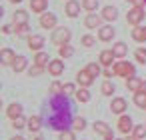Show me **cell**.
Returning <instances> with one entry per match:
<instances>
[{"mask_svg":"<svg viewBox=\"0 0 146 140\" xmlns=\"http://www.w3.org/2000/svg\"><path fill=\"white\" fill-rule=\"evenodd\" d=\"M26 128L30 130V134H38V130L42 128V118L40 116H30L26 122Z\"/></svg>","mask_w":146,"mask_h":140,"instance_id":"cell-18","label":"cell"},{"mask_svg":"<svg viewBox=\"0 0 146 140\" xmlns=\"http://www.w3.org/2000/svg\"><path fill=\"white\" fill-rule=\"evenodd\" d=\"M144 90H146V80H144Z\"/></svg>","mask_w":146,"mask_h":140,"instance_id":"cell-50","label":"cell"},{"mask_svg":"<svg viewBox=\"0 0 146 140\" xmlns=\"http://www.w3.org/2000/svg\"><path fill=\"white\" fill-rule=\"evenodd\" d=\"M84 128H86V118H82V116L74 118V122H72V130H84Z\"/></svg>","mask_w":146,"mask_h":140,"instance_id":"cell-35","label":"cell"},{"mask_svg":"<svg viewBox=\"0 0 146 140\" xmlns=\"http://www.w3.org/2000/svg\"><path fill=\"white\" fill-rule=\"evenodd\" d=\"M46 6H48V0H30V8H32V12L42 14V12H46Z\"/></svg>","mask_w":146,"mask_h":140,"instance_id":"cell-21","label":"cell"},{"mask_svg":"<svg viewBox=\"0 0 146 140\" xmlns=\"http://www.w3.org/2000/svg\"><path fill=\"white\" fill-rule=\"evenodd\" d=\"M126 100L122 98V96H116V98H112V102H110V110H112V114H118V116H122L124 112H126Z\"/></svg>","mask_w":146,"mask_h":140,"instance_id":"cell-6","label":"cell"},{"mask_svg":"<svg viewBox=\"0 0 146 140\" xmlns=\"http://www.w3.org/2000/svg\"><path fill=\"white\" fill-rule=\"evenodd\" d=\"M96 44V40H94V36H90V34H84L82 36V46H86V48H90V46H94Z\"/></svg>","mask_w":146,"mask_h":140,"instance_id":"cell-40","label":"cell"},{"mask_svg":"<svg viewBox=\"0 0 146 140\" xmlns=\"http://www.w3.org/2000/svg\"><path fill=\"white\" fill-rule=\"evenodd\" d=\"M106 22H114L116 18H118V10L114 8V6H104L102 8V14H100Z\"/></svg>","mask_w":146,"mask_h":140,"instance_id":"cell-19","label":"cell"},{"mask_svg":"<svg viewBox=\"0 0 146 140\" xmlns=\"http://www.w3.org/2000/svg\"><path fill=\"white\" fill-rule=\"evenodd\" d=\"M12 30H14V26H8V24H4V26H2V34H10Z\"/></svg>","mask_w":146,"mask_h":140,"instance_id":"cell-45","label":"cell"},{"mask_svg":"<svg viewBox=\"0 0 146 140\" xmlns=\"http://www.w3.org/2000/svg\"><path fill=\"white\" fill-rule=\"evenodd\" d=\"M44 70H46V66L34 64V66H30V68H28V74H30V76H40V74L44 72Z\"/></svg>","mask_w":146,"mask_h":140,"instance_id":"cell-36","label":"cell"},{"mask_svg":"<svg viewBox=\"0 0 146 140\" xmlns=\"http://www.w3.org/2000/svg\"><path fill=\"white\" fill-rule=\"evenodd\" d=\"M80 8H82V4H80V2H76V0H68L66 6H64L66 16H70V18H76V16L80 14Z\"/></svg>","mask_w":146,"mask_h":140,"instance_id":"cell-10","label":"cell"},{"mask_svg":"<svg viewBox=\"0 0 146 140\" xmlns=\"http://www.w3.org/2000/svg\"><path fill=\"white\" fill-rule=\"evenodd\" d=\"M48 62H50V58H48V54H46V52L38 50V52L34 54V64H40V66H48Z\"/></svg>","mask_w":146,"mask_h":140,"instance_id":"cell-29","label":"cell"},{"mask_svg":"<svg viewBox=\"0 0 146 140\" xmlns=\"http://www.w3.org/2000/svg\"><path fill=\"white\" fill-rule=\"evenodd\" d=\"M100 90H102V94H104V96H112V94L116 92V86H114V82H112V80H104V82H102V86H100Z\"/></svg>","mask_w":146,"mask_h":140,"instance_id":"cell-27","label":"cell"},{"mask_svg":"<svg viewBox=\"0 0 146 140\" xmlns=\"http://www.w3.org/2000/svg\"><path fill=\"white\" fill-rule=\"evenodd\" d=\"M144 110H146V108H144Z\"/></svg>","mask_w":146,"mask_h":140,"instance_id":"cell-52","label":"cell"},{"mask_svg":"<svg viewBox=\"0 0 146 140\" xmlns=\"http://www.w3.org/2000/svg\"><path fill=\"white\" fill-rule=\"evenodd\" d=\"M124 140H136V138H134V136H128V138H124Z\"/></svg>","mask_w":146,"mask_h":140,"instance_id":"cell-49","label":"cell"},{"mask_svg":"<svg viewBox=\"0 0 146 140\" xmlns=\"http://www.w3.org/2000/svg\"><path fill=\"white\" fill-rule=\"evenodd\" d=\"M86 70H88V72H90V74H92L94 78H96V76H100V62H98V64L90 62V64L86 66Z\"/></svg>","mask_w":146,"mask_h":140,"instance_id":"cell-38","label":"cell"},{"mask_svg":"<svg viewBox=\"0 0 146 140\" xmlns=\"http://www.w3.org/2000/svg\"><path fill=\"white\" fill-rule=\"evenodd\" d=\"M72 104L66 94H52L50 100L44 106V120L52 130L64 132L72 128L74 114H72Z\"/></svg>","mask_w":146,"mask_h":140,"instance_id":"cell-1","label":"cell"},{"mask_svg":"<svg viewBox=\"0 0 146 140\" xmlns=\"http://www.w3.org/2000/svg\"><path fill=\"white\" fill-rule=\"evenodd\" d=\"M132 136H134L136 140H144V138H146V126H144V124H136L134 130H132Z\"/></svg>","mask_w":146,"mask_h":140,"instance_id":"cell-30","label":"cell"},{"mask_svg":"<svg viewBox=\"0 0 146 140\" xmlns=\"http://www.w3.org/2000/svg\"><path fill=\"white\" fill-rule=\"evenodd\" d=\"M142 20H144V8H142V6H134L132 10H128L126 22H128L130 26H140Z\"/></svg>","mask_w":146,"mask_h":140,"instance_id":"cell-3","label":"cell"},{"mask_svg":"<svg viewBox=\"0 0 146 140\" xmlns=\"http://www.w3.org/2000/svg\"><path fill=\"white\" fill-rule=\"evenodd\" d=\"M8 2H12V4H20L22 0H8Z\"/></svg>","mask_w":146,"mask_h":140,"instance_id":"cell-47","label":"cell"},{"mask_svg":"<svg viewBox=\"0 0 146 140\" xmlns=\"http://www.w3.org/2000/svg\"><path fill=\"white\" fill-rule=\"evenodd\" d=\"M134 104L138 108H146V90L144 88L138 90V92H134Z\"/></svg>","mask_w":146,"mask_h":140,"instance_id":"cell-25","label":"cell"},{"mask_svg":"<svg viewBox=\"0 0 146 140\" xmlns=\"http://www.w3.org/2000/svg\"><path fill=\"white\" fill-rule=\"evenodd\" d=\"M10 140H24L22 136H14V138H10Z\"/></svg>","mask_w":146,"mask_h":140,"instance_id":"cell-48","label":"cell"},{"mask_svg":"<svg viewBox=\"0 0 146 140\" xmlns=\"http://www.w3.org/2000/svg\"><path fill=\"white\" fill-rule=\"evenodd\" d=\"M32 140H44V138H42L40 134H34V136H32Z\"/></svg>","mask_w":146,"mask_h":140,"instance_id":"cell-46","label":"cell"},{"mask_svg":"<svg viewBox=\"0 0 146 140\" xmlns=\"http://www.w3.org/2000/svg\"><path fill=\"white\" fill-rule=\"evenodd\" d=\"M46 68H48V72H50L52 76H60V74L64 72V62H62L60 58H56V60H50Z\"/></svg>","mask_w":146,"mask_h":140,"instance_id":"cell-12","label":"cell"},{"mask_svg":"<svg viewBox=\"0 0 146 140\" xmlns=\"http://www.w3.org/2000/svg\"><path fill=\"white\" fill-rule=\"evenodd\" d=\"M14 32H16V36H20V38L28 36V32H30L28 22H26V24H14Z\"/></svg>","mask_w":146,"mask_h":140,"instance_id":"cell-31","label":"cell"},{"mask_svg":"<svg viewBox=\"0 0 146 140\" xmlns=\"http://www.w3.org/2000/svg\"><path fill=\"white\" fill-rule=\"evenodd\" d=\"M132 40L138 42V44L146 42V26H134V30H132Z\"/></svg>","mask_w":146,"mask_h":140,"instance_id":"cell-20","label":"cell"},{"mask_svg":"<svg viewBox=\"0 0 146 140\" xmlns=\"http://www.w3.org/2000/svg\"><path fill=\"white\" fill-rule=\"evenodd\" d=\"M26 122H28V118H24V116H18L16 120H12V128H16V130H22V128L26 126Z\"/></svg>","mask_w":146,"mask_h":140,"instance_id":"cell-37","label":"cell"},{"mask_svg":"<svg viewBox=\"0 0 146 140\" xmlns=\"http://www.w3.org/2000/svg\"><path fill=\"white\" fill-rule=\"evenodd\" d=\"M50 94H64V84L62 82H58V80H54L52 84H50Z\"/></svg>","mask_w":146,"mask_h":140,"instance_id":"cell-34","label":"cell"},{"mask_svg":"<svg viewBox=\"0 0 146 140\" xmlns=\"http://www.w3.org/2000/svg\"><path fill=\"white\" fill-rule=\"evenodd\" d=\"M64 94H66V96H72V94H76V86H74L72 82L64 84Z\"/></svg>","mask_w":146,"mask_h":140,"instance_id":"cell-42","label":"cell"},{"mask_svg":"<svg viewBox=\"0 0 146 140\" xmlns=\"http://www.w3.org/2000/svg\"><path fill=\"white\" fill-rule=\"evenodd\" d=\"M92 128H94V132H96V134H100V136H106L108 132H112V128H110L106 122H102V120L94 122V126H92Z\"/></svg>","mask_w":146,"mask_h":140,"instance_id":"cell-24","label":"cell"},{"mask_svg":"<svg viewBox=\"0 0 146 140\" xmlns=\"http://www.w3.org/2000/svg\"><path fill=\"white\" fill-rule=\"evenodd\" d=\"M112 50H114V56H116V58H120V60L128 54V46H126L124 42H116V44L112 46Z\"/></svg>","mask_w":146,"mask_h":140,"instance_id":"cell-23","label":"cell"},{"mask_svg":"<svg viewBox=\"0 0 146 140\" xmlns=\"http://www.w3.org/2000/svg\"><path fill=\"white\" fill-rule=\"evenodd\" d=\"M102 16H98V14H94V12H88V16L84 18V26L86 28H100L102 26Z\"/></svg>","mask_w":146,"mask_h":140,"instance_id":"cell-9","label":"cell"},{"mask_svg":"<svg viewBox=\"0 0 146 140\" xmlns=\"http://www.w3.org/2000/svg\"><path fill=\"white\" fill-rule=\"evenodd\" d=\"M12 22L14 24H26L28 22V12L26 10H16L14 16H12Z\"/></svg>","mask_w":146,"mask_h":140,"instance_id":"cell-26","label":"cell"},{"mask_svg":"<svg viewBox=\"0 0 146 140\" xmlns=\"http://www.w3.org/2000/svg\"><path fill=\"white\" fill-rule=\"evenodd\" d=\"M74 96H76V100H78V102H82V104L90 102V92H88V88H82V86H80V88L76 90V94H74Z\"/></svg>","mask_w":146,"mask_h":140,"instance_id":"cell-28","label":"cell"},{"mask_svg":"<svg viewBox=\"0 0 146 140\" xmlns=\"http://www.w3.org/2000/svg\"><path fill=\"white\" fill-rule=\"evenodd\" d=\"M42 46H44V36H40V34H30L28 36V48L30 50L38 52Z\"/></svg>","mask_w":146,"mask_h":140,"instance_id":"cell-11","label":"cell"},{"mask_svg":"<svg viewBox=\"0 0 146 140\" xmlns=\"http://www.w3.org/2000/svg\"><path fill=\"white\" fill-rule=\"evenodd\" d=\"M16 60V54L12 48H2V52H0V62H2L4 66H12V62Z\"/></svg>","mask_w":146,"mask_h":140,"instance_id":"cell-13","label":"cell"},{"mask_svg":"<svg viewBox=\"0 0 146 140\" xmlns=\"http://www.w3.org/2000/svg\"><path fill=\"white\" fill-rule=\"evenodd\" d=\"M134 56H136V60H138L140 64H146V48H136Z\"/></svg>","mask_w":146,"mask_h":140,"instance_id":"cell-39","label":"cell"},{"mask_svg":"<svg viewBox=\"0 0 146 140\" xmlns=\"http://www.w3.org/2000/svg\"><path fill=\"white\" fill-rule=\"evenodd\" d=\"M114 34H116V32H114V28H112V26H108V24L98 28V38H100L102 42H110V40L114 38Z\"/></svg>","mask_w":146,"mask_h":140,"instance_id":"cell-14","label":"cell"},{"mask_svg":"<svg viewBox=\"0 0 146 140\" xmlns=\"http://www.w3.org/2000/svg\"><path fill=\"white\" fill-rule=\"evenodd\" d=\"M112 76H116V74H114V68H112V66H108V68L104 70V78H112Z\"/></svg>","mask_w":146,"mask_h":140,"instance_id":"cell-43","label":"cell"},{"mask_svg":"<svg viewBox=\"0 0 146 140\" xmlns=\"http://www.w3.org/2000/svg\"><path fill=\"white\" fill-rule=\"evenodd\" d=\"M114 58H116V56H114V50L110 48V50H102V52H100V58H98V62H100L102 66H106V68H108V66H112Z\"/></svg>","mask_w":146,"mask_h":140,"instance_id":"cell-16","label":"cell"},{"mask_svg":"<svg viewBox=\"0 0 146 140\" xmlns=\"http://www.w3.org/2000/svg\"><path fill=\"white\" fill-rule=\"evenodd\" d=\"M58 54H60V58H70L74 54V48L70 44H62V46H58Z\"/></svg>","mask_w":146,"mask_h":140,"instance_id":"cell-32","label":"cell"},{"mask_svg":"<svg viewBox=\"0 0 146 140\" xmlns=\"http://www.w3.org/2000/svg\"><path fill=\"white\" fill-rule=\"evenodd\" d=\"M116 140H118V138H116Z\"/></svg>","mask_w":146,"mask_h":140,"instance_id":"cell-53","label":"cell"},{"mask_svg":"<svg viewBox=\"0 0 146 140\" xmlns=\"http://www.w3.org/2000/svg\"><path fill=\"white\" fill-rule=\"evenodd\" d=\"M70 38H72V32H70L68 28H56V30L52 32V42H54L56 46L68 44V42H70Z\"/></svg>","mask_w":146,"mask_h":140,"instance_id":"cell-4","label":"cell"},{"mask_svg":"<svg viewBox=\"0 0 146 140\" xmlns=\"http://www.w3.org/2000/svg\"><path fill=\"white\" fill-rule=\"evenodd\" d=\"M112 68H114V74H116V76H122V78H132V76H134V72H136L134 64H132V62H128V60H124V58H122V60H118Z\"/></svg>","mask_w":146,"mask_h":140,"instance_id":"cell-2","label":"cell"},{"mask_svg":"<svg viewBox=\"0 0 146 140\" xmlns=\"http://www.w3.org/2000/svg\"><path fill=\"white\" fill-rule=\"evenodd\" d=\"M76 82L82 86V88H88V86H92V82H94V76L84 68V70H78V74H76Z\"/></svg>","mask_w":146,"mask_h":140,"instance_id":"cell-7","label":"cell"},{"mask_svg":"<svg viewBox=\"0 0 146 140\" xmlns=\"http://www.w3.org/2000/svg\"><path fill=\"white\" fill-rule=\"evenodd\" d=\"M58 140H76V138H74V130H64V132H60Z\"/></svg>","mask_w":146,"mask_h":140,"instance_id":"cell-41","label":"cell"},{"mask_svg":"<svg viewBox=\"0 0 146 140\" xmlns=\"http://www.w3.org/2000/svg\"><path fill=\"white\" fill-rule=\"evenodd\" d=\"M82 8L86 12H94L98 8V0H82Z\"/></svg>","mask_w":146,"mask_h":140,"instance_id":"cell-33","label":"cell"},{"mask_svg":"<svg viewBox=\"0 0 146 140\" xmlns=\"http://www.w3.org/2000/svg\"><path fill=\"white\" fill-rule=\"evenodd\" d=\"M118 130L122 132V134H132V130H134V124H132V118L128 116V114H122L120 118H118Z\"/></svg>","mask_w":146,"mask_h":140,"instance_id":"cell-5","label":"cell"},{"mask_svg":"<svg viewBox=\"0 0 146 140\" xmlns=\"http://www.w3.org/2000/svg\"><path fill=\"white\" fill-rule=\"evenodd\" d=\"M40 26L46 28V30L56 28V16H54L52 12H42V16H40Z\"/></svg>","mask_w":146,"mask_h":140,"instance_id":"cell-8","label":"cell"},{"mask_svg":"<svg viewBox=\"0 0 146 140\" xmlns=\"http://www.w3.org/2000/svg\"><path fill=\"white\" fill-rule=\"evenodd\" d=\"M144 2H146V0H144Z\"/></svg>","mask_w":146,"mask_h":140,"instance_id":"cell-51","label":"cell"},{"mask_svg":"<svg viewBox=\"0 0 146 140\" xmlns=\"http://www.w3.org/2000/svg\"><path fill=\"white\" fill-rule=\"evenodd\" d=\"M126 2H130L132 6H142V8H144V4H146L144 0H126Z\"/></svg>","mask_w":146,"mask_h":140,"instance_id":"cell-44","label":"cell"},{"mask_svg":"<svg viewBox=\"0 0 146 140\" xmlns=\"http://www.w3.org/2000/svg\"><path fill=\"white\" fill-rule=\"evenodd\" d=\"M126 88H128L130 92H138V90H142V88H144V80H142V78H138V76L126 78Z\"/></svg>","mask_w":146,"mask_h":140,"instance_id":"cell-15","label":"cell"},{"mask_svg":"<svg viewBox=\"0 0 146 140\" xmlns=\"http://www.w3.org/2000/svg\"><path fill=\"white\" fill-rule=\"evenodd\" d=\"M6 116H8L10 120H16L18 116H22V104H18V102L8 104V108H6Z\"/></svg>","mask_w":146,"mask_h":140,"instance_id":"cell-17","label":"cell"},{"mask_svg":"<svg viewBox=\"0 0 146 140\" xmlns=\"http://www.w3.org/2000/svg\"><path fill=\"white\" fill-rule=\"evenodd\" d=\"M26 64H28V60H26V56H16V60L12 62V70L14 72H24L26 70Z\"/></svg>","mask_w":146,"mask_h":140,"instance_id":"cell-22","label":"cell"}]
</instances>
